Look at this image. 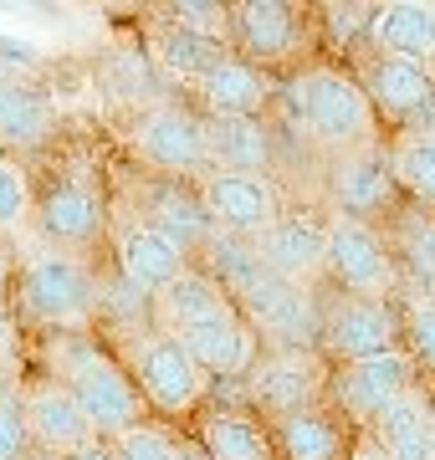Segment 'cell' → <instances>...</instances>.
I'll return each mask as SVG.
<instances>
[{"instance_id":"obj_1","label":"cell","mask_w":435,"mask_h":460,"mask_svg":"<svg viewBox=\"0 0 435 460\" xmlns=\"http://www.w3.org/2000/svg\"><path fill=\"white\" fill-rule=\"evenodd\" d=\"M277 108L282 123L307 138L318 159H349L359 148L385 144L379 138V118L368 108L364 87L343 62H302L282 87H277Z\"/></svg>"},{"instance_id":"obj_2","label":"cell","mask_w":435,"mask_h":460,"mask_svg":"<svg viewBox=\"0 0 435 460\" xmlns=\"http://www.w3.org/2000/svg\"><path fill=\"white\" fill-rule=\"evenodd\" d=\"M41 374L67 384V394L83 404L87 425L108 445L123 440L149 414L123 358L108 343H98V332H47L41 338Z\"/></svg>"},{"instance_id":"obj_3","label":"cell","mask_w":435,"mask_h":460,"mask_svg":"<svg viewBox=\"0 0 435 460\" xmlns=\"http://www.w3.org/2000/svg\"><path fill=\"white\" fill-rule=\"evenodd\" d=\"M11 307L21 323L47 332H93L102 313V271L93 256L51 251L41 241H26L16 256V287Z\"/></svg>"},{"instance_id":"obj_4","label":"cell","mask_w":435,"mask_h":460,"mask_svg":"<svg viewBox=\"0 0 435 460\" xmlns=\"http://www.w3.org/2000/svg\"><path fill=\"white\" fill-rule=\"evenodd\" d=\"M123 368L138 384L144 410H154L159 420L180 425L190 414H200V404L210 399L216 378L190 358V348L180 338H169L159 328H138L123 338Z\"/></svg>"},{"instance_id":"obj_5","label":"cell","mask_w":435,"mask_h":460,"mask_svg":"<svg viewBox=\"0 0 435 460\" xmlns=\"http://www.w3.org/2000/svg\"><path fill=\"white\" fill-rule=\"evenodd\" d=\"M144 180H174V184H200L210 174V148H205V113L190 108L184 98H159L154 108L134 113L129 128Z\"/></svg>"},{"instance_id":"obj_6","label":"cell","mask_w":435,"mask_h":460,"mask_svg":"<svg viewBox=\"0 0 435 460\" xmlns=\"http://www.w3.org/2000/svg\"><path fill=\"white\" fill-rule=\"evenodd\" d=\"M404 348L400 302H374V296H349L323 287L318 292V353L328 363H353Z\"/></svg>"},{"instance_id":"obj_7","label":"cell","mask_w":435,"mask_h":460,"mask_svg":"<svg viewBox=\"0 0 435 460\" xmlns=\"http://www.w3.org/2000/svg\"><path fill=\"white\" fill-rule=\"evenodd\" d=\"M328 374L333 363L318 348H262L256 363L241 378V399L246 410H262V420H282V414L313 410L328 399Z\"/></svg>"},{"instance_id":"obj_8","label":"cell","mask_w":435,"mask_h":460,"mask_svg":"<svg viewBox=\"0 0 435 460\" xmlns=\"http://www.w3.org/2000/svg\"><path fill=\"white\" fill-rule=\"evenodd\" d=\"M113 215H108V195L83 174H57L47 190H36V226L31 241L51 251H72V256H93L108 241Z\"/></svg>"},{"instance_id":"obj_9","label":"cell","mask_w":435,"mask_h":460,"mask_svg":"<svg viewBox=\"0 0 435 460\" xmlns=\"http://www.w3.org/2000/svg\"><path fill=\"white\" fill-rule=\"evenodd\" d=\"M328 287L349 296L395 302L404 292V281L385 230L368 226V220H353V215H328Z\"/></svg>"},{"instance_id":"obj_10","label":"cell","mask_w":435,"mask_h":460,"mask_svg":"<svg viewBox=\"0 0 435 460\" xmlns=\"http://www.w3.org/2000/svg\"><path fill=\"white\" fill-rule=\"evenodd\" d=\"M420 389V368L404 348H389V353H374V358H353L338 363L328 374V410L343 414L353 429H368L379 414L395 404L400 394Z\"/></svg>"},{"instance_id":"obj_11","label":"cell","mask_w":435,"mask_h":460,"mask_svg":"<svg viewBox=\"0 0 435 460\" xmlns=\"http://www.w3.org/2000/svg\"><path fill=\"white\" fill-rule=\"evenodd\" d=\"M323 195H328V215H353V220H368V226H385L404 205L385 144L323 164Z\"/></svg>"},{"instance_id":"obj_12","label":"cell","mask_w":435,"mask_h":460,"mask_svg":"<svg viewBox=\"0 0 435 460\" xmlns=\"http://www.w3.org/2000/svg\"><path fill=\"white\" fill-rule=\"evenodd\" d=\"M353 77L364 87L368 108L379 123H395V133L404 128H435V72L415 62H400V57H374L368 51L364 62L353 66Z\"/></svg>"},{"instance_id":"obj_13","label":"cell","mask_w":435,"mask_h":460,"mask_svg":"<svg viewBox=\"0 0 435 460\" xmlns=\"http://www.w3.org/2000/svg\"><path fill=\"white\" fill-rule=\"evenodd\" d=\"M252 246L292 287H307V292L328 287V210L313 215V210H292L287 205Z\"/></svg>"},{"instance_id":"obj_14","label":"cell","mask_w":435,"mask_h":460,"mask_svg":"<svg viewBox=\"0 0 435 460\" xmlns=\"http://www.w3.org/2000/svg\"><path fill=\"white\" fill-rule=\"evenodd\" d=\"M195 195H200L210 226L226 230V235H241V241H256L287 210L282 184L271 174H220V169H210L195 184Z\"/></svg>"},{"instance_id":"obj_15","label":"cell","mask_w":435,"mask_h":460,"mask_svg":"<svg viewBox=\"0 0 435 460\" xmlns=\"http://www.w3.org/2000/svg\"><path fill=\"white\" fill-rule=\"evenodd\" d=\"M108 241H113V266H118V277L129 281L138 296L164 292V287L180 277V271H190V266H195L180 246H174V241H169L164 230L144 226L134 210H118L113 230H108Z\"/></svg>"},{"instance_id":"obj_16","label":"cell","mask_w":435,"mask_h":460,"mask_svg":"<svg viewBox=\"0 0 435 460\" xmlns=\"http://www.w3.org/2000/svg\"><path fill=\"white\" fill-rule=\"evenodd\" d=\"M21 414H26V435L31 450H51V456H77L98 440V429L87 425L83 404L67 394V384H57L51 374L21 378Z\"/></svg>"},{"instance_id":"obj_17","label":"cell","mask_w":435,"mask_h":460,"mask_svg":"<svg viewBox=\"0 0 435 460\" xmlns=\"http://www.w3.org/2000/svg\"><path fill=\"white\" fill-rule=\"evenodd\" d=\"M302 36H307V21H302V11L287 5V0H241V5H231L235 57H246V62L262 66V72L292 62L302 51Z\"/></svg>"},{"instance_id":"obj_18","label":"cell","mask_w":435,"mask_h":460,"mask_svg":"<svg viewBox=\"0 0 435 460\" xmlns=\"http://www.w3.org/2000/svg\"><path fill=\"white\" fill-rule=\"evenodd\" d=\"M180 343L190 348V358L200 363L210 378H246V368L262 353V338L252 332L246 317L235 313V302H226L220 313L200 317L195 328H184Z\"/></svg>"},{"instance_id":"obj_19","label":"cell","mask_w":435,"mask_h":460,"mask_svg":"<svg viewBox=\"0 0 435 460\" xmlns=\"http://www.w3.org/2000/svg\"><path fill=\"white\" fill-rule=\"evenodd\" d=\"M195 98H200L205 118H267L271 98H277V83H271V72H262L246 57L226 51L195 83Z\"/></svg>"},{"instance_id":"obj_20","label":"cell","mask_w":435,"mask_h":460,"mask_svg":"<svg viewBox=\"0 0 435 460\" xmlns=\"http://www.w3.org/2000/svg\"><path fill=\"white\" fill-rule=\"evenodd\" d=\"M364 47L374 57H400V62L435 72V0H385V5H374Z\"/></svg>"},{"instance_id":"obj_21","label":"cell","mask_w":435,"mask_h":460,"mask_svg":"<svg viewBox=\"0 0 435 460\" xmlns=\"http://www.w3.org/2000/svg\"><path fill=\"white\" fill-rule=\"evenodd\" d=\"M134 215L144 220V226L164 230L169 241L195 261L205 251V241H210V215H205L200 195H195V184H174V180H144L138 184V205Z\"/></svg>"},{"instance_id":"obj_22","label":"cell","mask_w":435,"mask_h":460,"mask_svg":"<svg viewBox=\"0 0 435 460\" xmlns=\"http://www.w3.org/2000/svg\"><path fill=\"white\" fill-rule=\"evenodd\" d=\"M271 445H277V460H349V445L359 429L333 414L328 404H313V410L282 414L271 420Z\"/></svg>"},{"instance_id":"obj_23","label":"cell","mask_w":435,"mask_h":460,"mask_svg":"<svg viewBox=\"0 0 435 460\" xmlns=\"http://www.w3.org/2000/svg\"><path fill=\"white\" fill-rule=\"evenodd\" d=\"M205 148L220 174H271L277 164V133L267 118H205Z\"/></svg>"},{"instance_id":"obj_24","label":"cell","mask_w":435,"mask_h":460,"mask_svg":"<svg viewBox=\"0 0 435 460\" xmlns=\"http://www.w3.org/2000/svg\"><path fill=\"white\" fill-rule=\"evenodd\" d=\"M57 133V108L41 87L16 83V77H0V154H36L51 144Z\"/></svg>"},{"instance_id":"obj_25","label":"cell","mask_w":435,"mask_h":460,"mask_svg":"<svg viewBox=\"0 0 435 460\" xmlns=\"http://www.w3.org/2000/svg\"><path fill=\"white\" fill-rule=\"evenodd\" d=\"M195 450H200V460H277L267 420L246 410H200L195 414Z\"/></svg>"},{"instance_id":"obj_26","label":"cell","mask_w":435,"mask_h":460,"mask_svg":"<svg viewBox=\"0 0 435 460\" xmlns=\"http://www.w3.org/2000/svg\"><path fill=\"white\" fill-rule=\"evenodd\" d=\"M379 230H385L389 251H395V266H400L404 287H410V292L435 296V210L404 199V205L389 215Z\"/></svg>"},{"instance_id":"obj_27","label":"cell","mask_w":435,"mask_h":460,"mask_svg":"<svg viewBox=\"0 0 435 460\" xmlns=\"http://www.w3.org/2000/svg\"><path fill=\"white\" fill-rule=\"evenodd\" d=\"M389 460H435V420H431V394L410 389L389 404L374 425L364 429Z\"/></svg>"},{"instance_id":"obj_28","label":"cell","mask_w":435,"mask_h":460,"mask_svg":"<svg viewBox=\"0 0 435 460\" xmlns=\"http://www.w3.org/2000/svg\"><path fill=\"white\" fill-rule=\"evenodd\" d=\"M226 302H231V296L220 292V287L205 277L200 266H190V271H180V277L169 281L164 292L149 296V328L169 332V338H180V332L195 328L200 317L220 313Z\"/></svg>"},{"instance_id":"obj_29","label":"cell","mask_w":435,"mask_h":460,"mask_svg":"<svg viewBox=\"0 0 435 460\" xmlns=\"http://www.w3.org/2000/svg\"><path fill=\"white\" fill-rule=\"evenodd\" d=\"M231 47H220V41H205V36L184 31L174 21H164L159 31L149 36V62L159 77H174V83H200L205 72L220 62Z\"/></svg>"},{"instance_id":"obj_30","label":"cell","mask_w":435,"mask_h":460,"mask_svg":"<svg viewBox=\"0 0 435 460\" xmlns=\"http://www.w3.org/2000/svg\"><path fill=\"white\" fill-rule=\"evenodd\" d=\"M389 164L400 180V195L410 205L435 210V128H404L389 138Z\"/></svg>"},{"instance_id":"obj_31","label":"cell","mask_w":435,"mask_h":460,"mask_svg":"<svg viewBox=\"0 0 435 460\" xmlns=\"http://www.w3.org/2000/svg\"><path fill=\"white\" fill-rule=\"evenodd\" d=\"M159 72H154L149 51H134V47H118L102 57V87H108V98L123 102V108H154L159 102Z\"/></svg>"},{"instance_id":"obj_32","label":"cell","mask_w":435,"mask_h":460,"mask_svg":"<svg viewBox=\"0 0 435 460\" xmlns=\"http://www.w3.org/2000/svg\"><path fill=\"white\" fill-rule=\"evenodd\" d=\"M31 226H36V184H31V169L0 154V241L16 246V241H31Z\"/></svg>"},{"instance_id":"obj_33","label":"cell","mask_w":435,"mask_h":460,"mask_svg":"<svg viewBox=\"0 0 435 460\" xmlns=\"http://www.w3.org/2000/svg\"><path fill=\"white\" fill-rule=\"evenodd\" d=\"M190 450H195V440H184V435H174L169 425H154V420H144L123 440H113L118 460H200Z\"/></svg>"},{"instance_id":"obj_34","label":"cell","mask_w":435,"mask_h":460,"mask_svg":"<svg viewBox=\"0 0 435 460\" xmlns=\"http://www.w3.org/2000/svg\"><path fill=\"white\" fill-rule=\"evenodd\" d=\"M400 323H404V353L415 358L420 374H435V296L404 292Z\"/></svg>"},{"instance_id":"obj_35","label":"cell","mask_w":435,"mask_h":460,"mask_svg":"<svg viewBox=\"0 0 435 460\" xmlns=\"http://www.w3.org/2000/svg\"><path fill=\"white\" fill-rule=\"evenodd\" d=\"M26 456H31V435H26V414H21V374L0 368V460Z\"/></svg>"},{"instance_id":"obj_36","label":"cell","mask_w":435,"mask_h":460,"mask_svg":"<svg viewBox=\"0 0 435 460\" xmlns=\"http://www.w3.org/2000/svg\"><path fill=\"white\" fill-rule=\"evenodd\" d=\"M169 21L184 26V31L205 36V41L231 47V11H226V5H210V0H180V5H169Z\"/></svg>"},{"instance_id":"obj_37","label":"cell","mask_w":435,"mask_h":460,"mask_svg":"<svg viewBox=\"0 0 435 460\" xmlns=\"http://www.w3.org/2000/svg\"><path fill=\"white\" fill-rule=\"evenodd\" d=\"M16 348H21V317L11 302H0V368L16 363Z\"/></svg>"},{"instance_id":"obj_38","label":"cell","mask_w":435,"mask_h":460,"mask_svg":"<svg viewBox=\"0 0 435 460\" xmlns=\"http://www.w3.org/2000/svg\"><path fill=\"white\" fill-rule=\"evenodd\" d=\"M16 246H5L0 241V302H11V287H16Z\"/></svg>"},{"instance_id":"obj_39","label":"cell","mask_w":435,"mask_h":460,"mask_svg":"<svg viewBox=\"0 0 435 460\" xmlns=\"http://www.w3.org/2000/svg\"><path fill=\"white\" fill-rule=\"evenodd\" d=\"M349 460H389V456H385L374 440H368L364 429H359V435H353V445H349Z\"/></svg>"},{"instance_id":"obj_40","label":"cell","mask_w":435,"mask_h":460,"mask_svg":"<svg viewBox=\"0 0 435 460\" xmlns=\"http://www.w3.org/2000/svg\"><path fill=\"white\" fill-rule=\"evenodd\" d=\"M67 460H118V456H113V445L108 440H93L87 450H77V456H67Z\"/></svg>"},{"instance_id":"obj_41","label":"cell","mask_w":435,"mask_h":460,"mask_svg":"<svg viewBox=\"0 0 435 460\" xmlns=\"http://www.w3.org/2000/svg\"><path fill=\"white\" fill-rule=\"evenodd\" d=\"M26 460H67V456H51V450H31Z\"/></svg>"},{"instance_id":"obj_42","label":"cell","mask_w":435,"mask_h":460,"mask_svg":"<svg viewBox=\"0 0 435 460\" xmlns=\"http://www.w3.org/2000/svg\"><path fill=\"white\" fill-rule=\"evenodd\" d=\"M431 420H435V399H431Z\"/></svg>"}]
</instances>
